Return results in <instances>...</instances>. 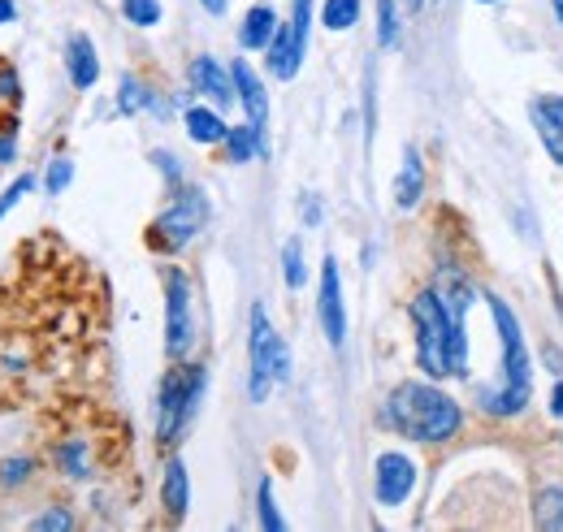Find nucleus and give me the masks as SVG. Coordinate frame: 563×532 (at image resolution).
Masks as SVG:
<instances>
[{"label": "nucleus", "instance_id": "nucleus-1", "mask_svg": "<svg viewBox=\"0 0 563 532\" xmlns=\"http://www.w3.org/2000/svg\"><path fill=\"white\" fill-rule=\"evenodd\" d=\"M468 308H473V281L460 268H442L438 286L421 290L408 303L417 330V364L424 377L446 381L468 373V333H464Z\"/></svg>", "mask_w": 563, "mask_h": 532}, {"label": "nucleus", "instance_id": "nucleus-2", "mask_svg": "<svg viewBox=\"0 0 563 532\" xmlns=\"http://www.w3.org/2000/svg\"><path fill=\"white\" fill-rule=\"evenodd\" d=\"M486 308L498 330L503 359H498V381L477 390V407L486 415H520L533 399V355H529V342H525L520 317L511 312V303L503 295H486Z\"/></svg>", "mask_w": 563, "mask_h": 532}, {"label": "nucleus", "instance_id": "nucleus-3", "mask_svg": "<svg viewBox=\"0 0 563 532\" xmlns=\"http://www.w3.org/2000/svg\"><path fill=\"white\" fill-rule=\"evenodd\" d=\"M386 424L412 442L442 446L464 429V407L429 381H404L386 399Z\"/></svg>", "mask_w": 563, "mask_h": 532}, {"label": "nucleus", "instance_id": "nucleus-4", "mask_svg": "<svg viewBox=\"0 0 563 532\" xmlns=\"http://www.w3.org/2000/svg\"><path fill=\"white\" fill-rule=\"evenodd\" d=\"M205 381L209 373L200 364H178L161 377V395H156V442L161 446H178L196 407L205 399Z\"/></svg>", "mask_w": 563, "mask_h": 532}, {"label": "nucleus", "instance_id": "nucleus-5", "mask_svg": "<svg viewBox=\"0 0 563 532\" xmlns=\"http://www.w3.org/2000/svg\"><path fill=\"white\" fill-rule=\"evenodd\" d=\"M205 225H209V196L200 187H178L174 200L165 203V212L147 225V247L174 256L187 243H196Z\"/></svg>", "mask_w": 563, "mask_h": 532}, {"label": "nucleus", "instance_id": "nucleus-6", "mask_svg": "<svg viewBox=\"0 0 563 532\" xmlns=\"http://www.w3.org/2000/svg\"><path fill=\"white\" fill-rule=\"evenodd\" d=\"M247 359H252V373H247V399L252 402L269 399V386H274V381H290V351H286V342L274 333V325H269L265 303L252 308Z\"/></svg>", "mask_w": 563, "mask_h": 532}, {"label": "nucleus", "instance_id": "nucleus-7", "mask_svg": "<svg viewBox=\"0 0 563 532\" xmlns=\"http://www.w3.org/2000/svg\"><path fill=\"white\" fill-rule=\"evenodd\" d=\"M196 342V321H191V277L183 268H165V355L178 364L187 359Z\"/></svg>", "mask_w": 563, "mask_h": 532}, {"label": "nucleus", "instance_id": "nucleus-8", "mask_svg": "<svg viewBox=\"0 0 563 532\" xmlns=\"http://www.w3.org/2000/svg\"><path fill=\"white\" fill-rule=\"evenodd\" d=\"M417 489V464L404 455V451H386L377 455V467H373V494L382 507H404Z\"/></svg>", "mask_w": 563, "mask_h": 532}, {"label": "nucleus", "instance_id": "nucleus-9", "mask_svg": "<svg viewBox=\"0 0 563 532\" xmlns=\"http://www.w3.org/2000/svg\"><path fill=\"white\" fill-rule=\"evenodd\" d=\"M317 317H321V330L330 337V346L339 351L347 342V308H343V277H339V261L334 256H325V265H321Z\"/></svg>", "mask_w": 563, "mask_h": 532}, {"label": "nucleus", "instance_id": "nucleus-10", "mask_svg": "<svg viewBox=\"0 0 563 532\" xmlns=\"http://www.w3.org/2000/svg\"><path fill=\"white\" fill-rule=\"evenodd\" d=\"M48 459L57 472H66L70 480H91L96 476V437L91 433H62L48 451Z\"/></svg>", "mask_w": 563, "mask_h": 532}, {"label": "nucleus", "instance_id": "nucleus-11", "mask_svg": "<svg viewBox=\"0 0 563 532\" xmlns=\"http://www.w3.org/2000/svg\"><path fill=\"white\" fill-rule=\"evenodd\" d=\"M187 78H191V87L200 91V96H209L217 109H230L234 100H239V87H234V74L221 66L217 57H196L191 66H187Z\"/></svg>", "mask_w": 563, "mask_h": 532}, {"label": "nucleus", "instance_id": "nucleus-12", "mask_svg": "<svg viewBox=\"0 0 563 532\" xmlns=\"http://www.w3.org/2000/svg\"><path fill=\"white\" fill-rule=\"evenodd\" d=\"M529 118H533V131L542 138V147L551 152V160L563 165V96H538L529 104Z\"/></svg>", "mask_w": 563, "mask_h": 532}, {"label": "nucleus", "instance_id": "nucleus-13", "mask_svg": "<svg viewBox=\"0 0 563 532\" xmlns=\"http://www.w3.org/2000/svg\"><path fill=\"white\" fill-rule=\"evenodd\" d=\"M230 74H234V87H239V104H243L247 122H252L256 131L265 134V126H269V96H265V82L256 78V69L247 66V62H234V66H230Z\"/></svg>", "mask_w": 563, "mask_h": 532}, {"label": "nucleus", "instance_id": "nucleus-14", "mask_svg": "<svg viewBox=\"0 0 563 532\" xmlns=\"http://www.w3.org/2000/svg\"><path fill=\"white\" fill-rule=\"evenodd\" d=\"M66 69H70L74 91H91L100 82V57H96L91 35H82V31L70 35V44H66Z\"/></svg>", "mask_w": 563, "mask_h": 532}, {"label": "nucleus", "instance_id": "nucleus-15", "mask_svg": "<svg viewBox=\"0 0 563 532\" xmlns=\"http://www.w3.org/2000/svg\"><path fill=\"white\" fill-rule=\"evenodd\" d=\"M278 13L269 9V4H252L247 13H243V26H239V44L247 48V53H265L269 44H274V35H278Z\"/></svg>", "mask_w": 563, "mask_h": 532}, {"label": "nucleus", "instance_id": "nucleus-16", "mask_svg": "<svg viewBox=\"0 0 563 532\" xmlns=\"http://www.w3.org/2000/svg\"><path fill=\"white\" fill-rule=\"evenodd\" d=\"M161 507H165V516L178 524L183 516H187V507H191V480H187V464L183 459H169L165 464V476H161Z\"/></svg>", "mask_w": 563, "mask_h": 532}, {"label": "nucleus", "instance_id": "nucleus-17", "mask_svg": "<svg viewBox=\"0 0 563 532\" xmlns=\"http://www.w3.org/2000/svg\"><path fill=\"white\" fill-rule=\"evenodd\" d=\"M424 196V160H421V147H408L404 152V169L395 178V208H417Z\"/></svg>", "mask_w": 563, "mask_h": 532}, {"label": "nucleus", "instance_id": "nucleus-18", "mask_svg": "<svg viewBox=\"0 0 563 532\" xmlns=\"http://www.w3.org/2000/svg\"><path fill=\"white\" fill-rule=\"evenodd\" d=\"M256 156H269L265 134L256 131L252 122H247V126H230V134H225V160L247 165V160H256Z\"/></svg>", "mask_w": 563, "mask_h": 532}, {"label": "nucleus", "instance_id": "nucleus-19", "mask_svg": "<svg viewBox=\"0 0 563 532\" xmlns=\"http://www.w3.org/2000/svg\"><path fill=\"white\" fill-rule=\"evenodd\" d=\"M183 122H187V134H191L196 143H205V147L225 143V134H230V126L221 122V113H217V109H205V104H191Z\"/></svg>", "mask_w": 563, "mask_h": 532}, {"label": "nucleus", "instance_id": "nucleus-20", "mask_svg": "<svg viewBox=\"0 0 563 532\" xmlns=\"http://www.w3.org/2000/svg\"><path fill=\"white\" fill-rule=\"evenodd\" d=\"M140 109H161V104H156V91H147L135 74H122V87H118V113L135 118Z\"/></svg>", "mask_w": 563, "mask_h": 532}, {"label": "nucleus", "instance_id": "nucleus-21", "mask_svg": "<svg viewBox=\"0 0 563 532\" xmlns=\"http://www.w3.org/2000/svg\"><path fill=\"white\" fill-rule=\"evenodd\" d=\"M533 520L538 529H563V485H547L533 498Z\"/></svg>", "mask_w": 563, "mask_h": 532}, {"label": "nucleus", "instance_id": "nucleus-22", "mask_svg": "<svg viewBox=\"0 0 563 532\" xmlns=\"http://www.w3.org/2000/svg\"><path fill=\"white\" fill-rule=\"evenodd\" d=\"M360 0H325L321 4V26L325 31H352L355 22H360Z\"/></svg>", "mask_w": 563, "mask_h": 532}, {"label": "nucleus", "instance_id": "nucleus-23", "mask_svg": "<svg viewBox=\"0 0 563 532\" xmlns=\"http://www.w3.org/2000/svg\"><path fill=\"white\" fill-rule=\"evenodd\" d=\"M282 277H286V290H299L308 281V268H303V243L299 239H286L282 247Z\"/></svg>", "mask_w": 563, "mask_h": 532}, {"label": "nucleus", "instance_id": "nucleus-24", "mask_svg": "<svg viewBox=\"0 0 563 532\" xmlns=\"http://www.w3.org/2000/svg\"><path fill=\"white\" fill-rule=\"evenodd\" d=\"M122 18L140 31H152L161 26V0H122Z\"/></svg>", "mask_w": 563, "mask_h": 532}, {"label": "nucleus", "instance_id": "nucleus-25", "mask_svg": "<svg viewBox=\"0 0 563 532\" xmlns=\"http://www.w3.org/2000/svg\"><path fill=\"white\" fill-rule=\"evenodd\" d=\"M377 44L382 48L399 44V9H395V0H377Z\"/></svg>", "mask_w": 563, "mask_h": 532}, {"label": "nucleus", "instance_id": "nucleus-26", "mask_svg": "<svg viewBox=\"0 0 563 532\" xmlns=\"http://www.w3.org/2000/svg\"><path fill=\"white\" fill-rule=\"evenodd\" d=\"M256 502H261V529H269V532H282V529H286V520H282L278 502H274V485H269V476L261 480V489H256Z\"/></svg>", "mask_w": 563, "mask_h": 532}, {"label": "nucleus", "instance_id": "nucleus-27", "mask_svg": "<svg viewBox=\"0 0 563 532\" xmlns=\"http://www.w3.org/2000/svg\"><path fill=\"white\" fill-rule=\"evenodd\" d=\"M31 476H35V459H26V455L0 464V485H4V489H22Z\"/></svg>", "mask_w": 563, "mask_h": 532}, {"label": "nucleus", "instance_id": "nucleus-28", "mask_svg": "<svg viewBox=\"0 0 563 532\" xmlns=\"http://www.w3.org/2000/svg\"><path fill=\"white\" fill-rule=\"evenodd\" d=\"M70 178H74V160H70V156H57V160L48 165V174H44L48 196H62V191L70 187Z\"/></svg>", "mask_w": 563, "mask_h": 532}, {"label": "nucleus", "instance_id": "nucleus-29", "mask_svg": "<svg viewBox=\"0 0 563 532\" xmlns=\"http://www.w3.org/2000/svg\"><path fill=\"white\" fill-rule=\"evenodd\" d=\"M31 529H35V532H66V529H74V516L57 507V511H44V516H35V520H31Z\"/></svg>", "mask_w": 563, "mask_h": 532}, {"label": "nucleus", "instance_id": "nucleus-30", "mask_svg": "<svg viewBox=\"0 0 563 532\" xmlns=\"http://www.w3.org/2000/svg\"><path fill=\"white\" fill-rule=\"evenodd\" d=\"M31 187H35V178H31V174H22V178H18V182H13V187H9V191H4V196H0V217H4V212H9V208H13V203L22 200V196H26V191H31Z\"/></svg>", "mask_w": 563, "mask_h": 532}, {"label": "nucleus", "instance_id": "nucleus-31", "mask_svg": "<svg viewBox=\"0 0 563 532\" xmlns=\"http://www.w3.org/2000/svg\"><path fill=\"white\" fill-rule=\"evenodd\" d=\"M152 160H156V169H161L169 182H183V169H178V160H174L169 152H152Z\"/></svg>", "mask_w": 563, "mask_h": 532}, {"label": "nucleus", "instance_id": "nucleus-32", "mask_svg": "<svg viewBox=\"0 0 563 532\" xmlns=\"http://www.w3.org/2000/svg\"><path fill=\"white\" fill-rule=\"evenodd\" d=\"M303 221H308V225H317V221H321V203H317V196H308V200H303Z\"/></svg>", "mask_w": 563, "mask_h": 532}, {"label": "nucleus", "instance_id": "nucleus-33", "mask_svg": "<svg viewBox=\"0 0 563 532\" xmlns=\"http://www.w3.org/2000/svg\"><path fill=\"white\" fill-rule=\"evenodd\" d=\"M551 411L563 420V381H555V390H551Z\"/></svg>", "mask_w": 563, "mask_h": 532}, {"label": "nucleus", "instance_id": "nucleus-34", "mask_svg": "<svg viewBox=\"0 0 563 532\" xmlns=\"http://www.w3.org/2000/svg\"><path fill=\"white\" fill-rule=\"evenodd\" d=\"M13 18H18V4H13V0H0V26L13 22Z\"/></svg>", "mask_w": 563, "mask_h": 532}, {"label": "nucleus", "instance_id": "nucleus-35", "mask_svg": "<svg viewBox=\"0 0 563 532\" xmlns=\"http://www.w3.org/2000/svg\"><path fill=\"white\" fill-rule=\"evenodd\" d=\"M200 4H205V9H209L212 18H221V13H225V4H230V0H200Z\"/></svg>", "mask_w": 563, "mask_h": 532}, {"label": "nucleus", "instance_id": "nucleus-36", "mask_svg": "<svg viewBox=\"0 0 563 532\" xmlns=\"http://www.w3.org/2000/svg\"><path fill=\"white\" fill-rule=\"evenodd\" d=\"M555 4V18H560V26H563V0H551Z\"/></svg>", "mask_w": 563, "mask_h": 532}, {"label": "nucleus", "instance_id": "nucleus-37", "mask_svg": "<svg viewBox=\"0 0 563 532\" xmlns=\"http://www.w3.org/2000/svg\"><path fill=\"white\" fill-rule=\"evenodd\" d=\"M408 4H412V9H421V4H424V0H408Z\"/></svg>", "mask_w": 563, "mask_h": 532}, {"label": "nucleus", "instance_id": "nucleus-38", "mask_svg": "<svg viewBox=\"0 0 563 532\" xmlns=\"http://www.w3.org/2000/svg\"><path fill=\"white\" fill-rule=\"evenodd\" d=\"M477 4H494V0H477Z\"/></svg>", "mask_w": 563, "mask_h": 532}]
</instances>
